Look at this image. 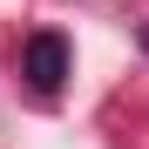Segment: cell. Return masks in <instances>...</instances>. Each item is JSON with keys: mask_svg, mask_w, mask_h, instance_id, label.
I'll return each mask as SVG.
<instances>
[{"mask_svg": "<svg viewBox=\"0 0 149 149\" xmlns=\"http://www.w3.org/2000/svg\"><path fill=\"white\" fill-rule=\"evenodd\" d=\"M136 41H142V54H149V20H142V27H136Z\"/></svg>", "mask_w": 149, "mask_h": 149, "instance_id": "7a4b0ae2", "label": "cell"}, {"mask_svg": "<svg viewBox=\"0 0 149 149\" xmlns=\"http://www.w3.org/2000/svg\"><path fill=\"white\" fill-rule=\"evenodd\" d=\"M68 68H74V54H68L61 34H27V47H20V74L34 81V95H54V88L68 81Z\"/></svg>", "mask_w": 149, "mask_h": 149, "instance_id": "6da1fadb", "label": "cell"}]
</instances>
